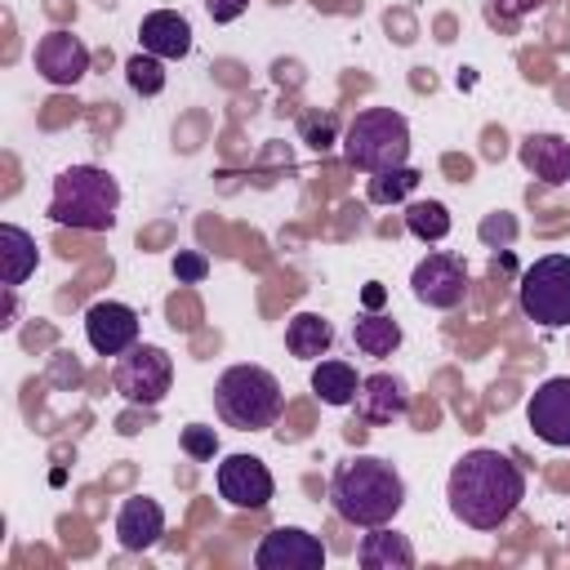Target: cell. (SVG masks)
Masks as SVG:
<instances>
[{"mask_svg":"<svg viewBox=\"0 0 570 570\" xmlns=\"http://www.w3.org/2000/svg\"><path fill=\"white\" fill-rule=\"evenodd\" d=\"M450 512L472 530H499L512 521V512L525 499V472L499 450H468L454 459L445 481Z\"/></svg>","mask_w":570,"mask_h":570,"instance_id":"obj_1","label":"cell"},{"mask_svg":"<svg viewBox=\"0 0 570 570\" xmlns=\"http://www.w3.org/2000/svg\"><path fill=\"white\" fill-rule=\"evenodd\" d=\"M330 508L347 521V525H387L401 508H405V481L401 472L379 459V454H356L343 459L330 476Z\"/></svg>","mask_w":570,"mask_h":570,"instance_id":"obj_2","label":"cell"},{"mask_svg":"<svg viewBox=\"0 0 570 570\" xmlns=\"http://www.w3.org/2000/svg\"><path fill=\"white\" fill-rule=\"evenodd\" d=\"M120 209V183L98 165H71L53 178L49 218L76 232H111Z\"/></svg>","mask_w":570,"mask_h":570,"instance_id":"obj_3","label":"cell"},{"mask_svg":"<svg viewBox=\"0 0 570 570\" xmlns=\"http://www.w3.org/2000/svg\"><path fill=\"white\" fill-rule=\"evenodd\" d=\"M281 379L263 365H227L214 383V410L236 432H267L281 419Z\"/></svg>","mask_w":570,"mask_h":570,"instance_id":"obj_4","label":"cell"},{"mask_svg":"<svg viewBox=\"0 0 570 570\" xmlns=\"http://www.w3.org/2000/svg\"><path fill=\"white\" fill-rule=\"evenodd\" d=\"M343 156L352 169L383 174L410 160V125L392 107H365L343 129Z\"/></svg>","mask_w":570,"mask_h":570,"instance_id":"obj_5","label":"cell"},{"mask_svg":"<svg viewBox=\"0 0 570 570\" xmlns=\"http://www.w3.org/2000/svg\"><path fill=\"white\" fill-rule=\"evenodd\" d=\"M521 312L543 325V330H561L570 325V254H543L521 272L517 285Z\"/></svg>","mask_w":570,"mask_h":570,"instance_id":"obj_6","label":"cell"},{"mask_svg":"<svg viewBox=\"0 0 570 570\" xmlns=\"http://www.w3.org/2000/svg\"><path fill=\"white\" fill-rule=\"evenodd\" d=\"M169 383H174V361L156 343H134L111 365V387L129 405H160V396L169 392Z\"/></svg>","mask_w":570,"mask_h":570,"instance_id":"obj_7","label":"cell"},{"mask_svg":"<svg viewBox=\"0 0 570 570\" xmlns=\"http://www.w3.org/2000/svg\"><path fill=\"white\" fill-rule=\"evenodd\" d=\"M254 566L258 570H321L325 566V543L303 525H276L258 539Z\"/></svg>","mask_w":570,"mask_h":570,"instance_id":"obj_8","label":"cell"},{"mask_svg":"<svg viewBox=\"0 0 570 570\" xmlns=\"http://www.w3.org/2000/svg\"><path fill=\"white\" fill-rule=\"evenodd\" d=\"M410 285H414V298H419V303H428V307H436V312H450V307H459L463 294H468V267H463V258L436 249V254H428V258L414 263Z\"/></svg>","mask_w":570,"mask_h":570,"instance_id":"obj_9","label":"cell"},{"mask_svg":"<svg viewBox=\"0 0 570 570\" xmlns=\"http://www.w3.org/2000/svg\"><path fill=\"white\" fill-rule=\"evenodd\" d=\"M214 481H218V494L232 508H267L272 494H276V481H272V472L258 454H227L218 463Z\"/></svg>","mask_w":570,"mask_h":570,"instance_id":"obj_10","label":"cell"},{"mask_svg":"<svg viewBox=\"0 0 570 570\" xmlns=\"http://www.w3.org/2000/svg\"><path fill=\"white\" fill-rule=\"evenodd\" d=\"M525 423L534 428L539 441L570 450V374L543 379L534 387V396L525 401Z\"/></svg>","mask_w":570,"mask_h":570,"instance_id":"obj_11","label":"cell"},{"mask_svg":"<svg viewBox=\"0 0 570 570\" xmlns=\"http://www.w3.org/2000/svg\"><path fill=\"white\" fill-rule=\"evenodd\" d=\"M85 338L98 356H120L138 343V312L116 298H98L85 312Z\"/></svg>","mask_w":570,"mask_h":570,"instance_id":"obj_12","label":"cell"},{"mask_svg":"<svg viewBox=\"0 0 570 570\" xmlns=\"http://www.w3.org/2000/svg\"><path fill=\"white\" fill-rule=\"evenodd\" d=\"M36 71L49 80V85H76L85 71H89V49L76 31L67 27H53L36 40V53H31Z\"/></svg>","mask_w":570,"mask_h":570,"instance_id":"obj_13","label":"cell"},{"mask_svg":"<svg viewBox=\"0 0 570 570\" xmlns=\"http://www.w3.org/2000/svg\"><path fill=\"white\" fill-rule=\"evenodd\" d=\"M352 405H356V414L365 423H392V419H401L410 410V383L401 374H387V370L365 374Z\"/></svg>","mask_w":570,"mask_h":570,"instance_id":"obj_14","label":"cell"},{"mask_svg":"<svg viewBox=\"0 0 570 570\" xmlns=\"http://www.w3.org/2000/svg\"><path fill=\"white\" fill-rule=\"evenodd\" d=\"M160 534H165V508L156 499L134 494V499L120 503V512H116V539H120L125 552H147V548L160 543Z\"/></svg>","mask_w":570,"mask_h":570,"instance_id":"obj_15","label":"cell"},{"mask_svg":"<svg viewBox=\"0 0 570 570\" xmlns=\"http://www.w3.org/2000/svg\"><path fill=\"white\" fill-rule=\"evenodd\" d=\"M138 40L147 53L156 58H187L191 53V22L178 13V9H151L142 22H138Z\"/></svg>","mask_w":570,"mask_h":570,"instance_id":"obj_16","label":"cell"},{"mask_svg":"<svg viewBox=\"0 0 570 570\" xmlns=\"http://www.w3.org/2000/svg\"><path fill=\"white\" fill-rule=\"evenodd\" d=\"M521 165L543 183H570V142L561 134H525L521 138Z\"/></svg>","mask_w":570,"mask_h":570,"instance_id":"obj_17","label":"cell"},{"mask_svg":"<svg viewBox=\"0 0 570 570\" xmlns=\"http://www.w3.org/2000/svg\"><path fill=\"white\" fill-rule=\"evenodd\" d=\"M356 561L365 570H410L414 566V548L401 530H387V525H370V534L361 539L356 548Z\"/></svg>","mask_w":570,"mask_h":570,"instance_id":"obj_18","label":"cell"},{"mask_svg":"<svg viewBox=\"0 0 570 570\" xmlns=\"http://www.w3.org/2000/svg\"><path fill=\"white\" fill-rule=\"evenodd\" d=\"M40 263V249H36V236L18 223H4L0 227V272H4V285L18 289Z\"/></svg>","mask_w":570,"mask_h":570,"instance_id":"obj_19","label":"cell"},{"mask_svg":"<svg viewBox=\"0 0 570 570\" xmlns=\"http://www.w3.org/2000/svg\"><path fill=\"white\" fill-rule=\"evenodd\" d=\"M330 343H334V325H330L321 312H294V316H289V325H285V347H289V356L316 361V356L330 352Z\"/></svg>","mask_w":570,"mask_h":570,"instance_id":"obj_20","label":"cell"},{"mask_svg":"<svg viewBox=\"0 0 570 570\" xmlns=\"http://www.w3.org/2000/svg\"><path fill=\"white\" fill-rule=\"evenodd\" d=\"M352 343H356L361 356L383 361V356H392V352L401 347V325H396L392 316H383V312H365V316H356V325H352Z\"/></svg>","mask_w":570,"mask_h":570,"instance_id":"obj_21","label":"cell"},{"mask_svg":"<svg viewBox=\"0 0 570 570\" xmlns=\"http://www.w3.org/2000/svg\"><path fill=\"white\" fill-rule=\"evenodd\" d=\"M356 387H361V379H356V370H352L347 361H316V370H312V392H316L325 405H352V401H356Z\"/></svg>","mask_w":570,"mask_h":570,"instance_id":"obj_22","label":"cell"},{"mask_svg":"<svg viewBox=\"0 0 570 570\" xmlns=\"http://www.w3.org/2000/svg\"><path fill=\"white\" fill-rule=\"evenodd\" d=\"M419 169H410V165H396V169H383V174H370V183H365V196H370V205H401L414 187H419Z\"/></svg>","mask_w":570,"mask_h":570,"instance_id":"obj_23","label":"cell"},{"mask_svg":"<svg viewBox=\"0 0 570 570\" xmlns=\"http://www.w3.org/2000/svg\"><path fill=\"white\" fill-rule=\"evenodd\" d=\"M405 227L419 240H445L450 236V209L441 200H410L405 205Z\"/></svg>","mask_w":570,"mask_h":570,"instance_id":"obj_24","label":"cell"},{"mask_svg":"<svg viewBox=\"0 0 570 570\" xmlns=\"http://www.w3.org/2000/svg\"><path fill=\"white\" fill-rule=\"evenodd\" d=\"M125 80H129V89L134 94H142V98H156L160 89H165V58H156V53H134L129 62H125Z\"/></svg>","mask_w":570,"mask_h":570,"instance_id":"obj_25","label":"cell"},{"mask_svg":"<svg viewBox=\"0 0 570 570\" xmlns=\"http://www.w3.org/2000/svg\"><path fill=\"white\" fill-rule=\"evenodd\" d=\"M178 445H183V454H191L196 463H209V459L218 454V432L205 428V423H187L183 436H178Z\"/></svg>","mask_w":570,"mask_h":570,"instance_id":"obj_26","label":"cell"},{"mask_svg":"<svg viewBox=\"0 0 570 570\" xmlns=\"http://www.w3.org/2000/svg\"><path fill=\"white\" fill-rule=\"evenodd\" d=\"M298 129H303V142L316 151H325L334 142V116H303Z\"/></svg>","mask_w":570,"mask_h":570,"instance_id":"obj_27","label":"cell"},{"mask_svg":"<svg viewBox=\"0 0 570 570\" xmlns=\"http://www.w3.org/2000/svg\"><path fill=\"white\" fill-rule=\"evenodd\" d=\"M205 272H209V258H205V254L178 249V258H174V276H178V281H205Z\"/></svg>","mask_w":570,"mask_h":570,"instance_id":"obj_28","label":"cell"},{"mask_svg":"<svg viewBox=\"0 0 570 570\" xmlns=\"http://www.w3.org/2000/svg\"><path fill=\"white\" fill-rule=\"evenodd\" d=\"M512 236H517V223H512L508 214H490V218L481 223V240H485V245H494V240L508 245Z\"/></svg>","mask_w":570,"mask_h":570,"instance_id":"obj_29","label":"cell"},{"mask_svg":"<svg viewBox=\"0 0 570 570\" xmlns=\"http://www.w3.org/2000/svg\"><path fill=\"white\" fill-rule=\"evenodd\" d=\"M245 9H249V0H205V13L214 22H236Z\"/></svg>","mask_w":570,"mask_h":570,"instance_id":"obj_30","label":"cell"},{"mask_svg":"<svg viewBox=\"0 0 570 570\" xmlns=\"http://www.w3.org/2000/svg\"><path fill=\"white\" fill-rule=\"evenodd\" d=\"M499 4V13H508V18H517V13H525V9H534L539 0H494Z\"/></svg>","mask_w":570,"mask_h":570,"instance_id":"obj_31","label":"cell"},{"mask_svg":"<svg viewBox=\"0 0 570 570\" xmlns=\"http://www.w3.org/2000/svg\"><path fill=\"white\" fill-rule=\"evenodd\" d=\"M379 303H383V285L370 281V285H365V307H379Z\"/></svg>","mask_w":570,"mask_h":570,"instance_id":"obj_32","label":"cell"}]
</instances>
